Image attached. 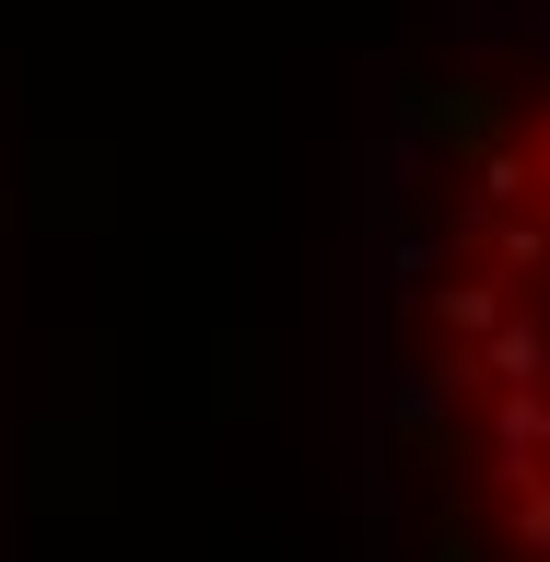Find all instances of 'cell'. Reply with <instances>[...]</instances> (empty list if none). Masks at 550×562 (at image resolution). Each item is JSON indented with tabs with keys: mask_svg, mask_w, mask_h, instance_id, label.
<instances>
[{
	"mask_svg": "<svg viewBox=\"0 0 550 562\" xmlns=\"http://www.w3.org/2000/svg\"><path fill=\"white\" fill-rule=\"evenodd\" d=\"M363 363L422 562H550V35L386 105Z\"/></svg>",
	"mask_w": 550,
	"mask_h": 562,
	"instance_id": "obj_1",
	"label": "cell"
}]
</instances>
